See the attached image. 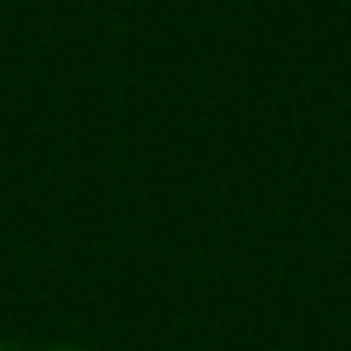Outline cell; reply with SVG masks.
Returning a JSON list of instances; mask_svg holds the SVG:
<instances>
[{"label": "cell", "mask_w": 351, "mask_h": 351, "mask_svg": "<svg viewBox=\"0 0 351 351\" xmlns=\"http://www.w3.org/2000/svg\"><path fill=\"white\" fill-rule=\"evenodd\" d=\"M42 351H83V347H75V343H50V347H42Z\"/></svg>", "instance_id": "cell-1"}, {"label": "cell", "mask_w": 351, "mask_h": 351, "mask_svg": "<svg viewBox=\"0 0 351 351\" xmlns=\"http://www.w3.org/2000/svg\"><path fill=\"white\" fill-rule=\"evenodd\" d=\"M0 351H21V347H13V343H5V347H0Z\"/></svg>", "instance_id": "cell-2"}]
</instances>
